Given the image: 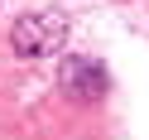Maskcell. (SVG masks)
Instances as JSON below:
<instances>
[{"instance_id": "obj_1", "label": "cell", "mask_w": 149, "mask_h": 140, "mask_svg": "<svg viewBox=\"0 0 149 140\" xmlns=\"http://www.w3.org/2000/svg\"><path fill=\"white\" fill-rule=\"evenodd\" d=\"M68 15L63 10H29L15 20L10 29V49L19 53V58H48V53H58L63 44H68Z\"/></svg>"}, {"instance_id": "obj_2", "label": "cell", "mask_w": 149, "mask_h": 140, "mask_svg": "<svg viewBox=\"0 0 149 140\" xmlns=\"http://www.w3.org/2000/svg\"><path fill=\"white\" fill-rule=\"evenodd\" d=\"M58 87L72 101H101L106 87H111L106 63H96V58H63L58 63Z\"/></svg>"}]
</instances>
